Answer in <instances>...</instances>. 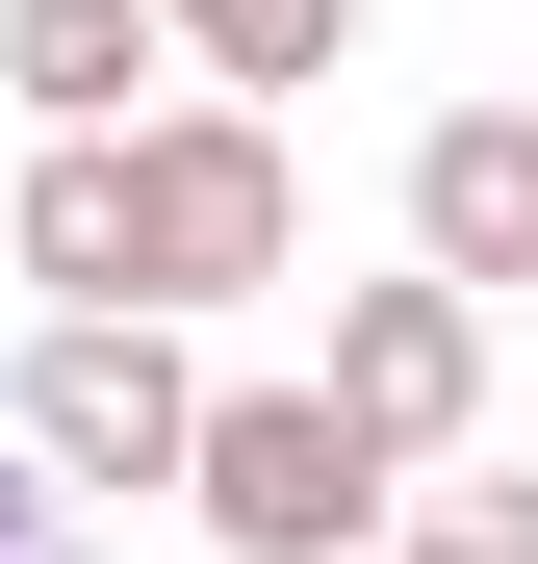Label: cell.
Returning a JSON list of instances; mask_svg holds the SVG:
<instances>
[{
    "instance_id": "cell-1",
    "label": "cell",
    "mask_w": 538,
    "mask_h": 564,
    "mask_svg": "<svg viewBox=\"0 0 538 564\" xmlns=\"http://www.w3.org/2000/svg\"><path fill=\"white\" fill-rule=\"evenodd\" d=\"M103 206H129V308H256L308 231V180H283V104H129L103 129Z\"/></svg>"
},
{
    "instance_id": "cell-2",
    "label": "cell",
    "mask_w": 538,
    "mask_h": 564,
    "mask_svg": "<svg viewBox=\"0 0 538 564\" xmlns=\"http://www.w3.org/2000/svg\"><path fill=\"white\" fill-rule=\"evenodd\" d=\"M179 513H206L231 564H385V462L333 436V386H206Z\"/></svg>"
},
{
    "instance_id": "cell-3",
    "label": "cell",
    "mask_w": 538,
    "mask_h": 564,
    "mask_svg": "<svg viewBox=\"0 0 538 564\" xmlns=\"http://www.w3.org/2000/svg\"><path fill=\"white\" fill-rule=\"evenodd\" d=\"M308 386H333V436L385 462V488H436V462L487 436V308L462 282H333V359Z\"/></svg>"
},
{
    "instance_id": "cell-4",
    "label": "cell",
    "mask_w": 538,
    "mask_h": 564,
    "mask_svg": "<svg viewBox=\"0 0 538 564\" xmlns=\"http://www.w3.org/2000/svg\"><path fill=\"white\" fill-rule=\"evenodd\" d=\"M179 436H206V359L154 308H52L26 334V462L52 488H179Z\"/></svg>"
},
{
    "instance_id": "cell-5",
    "label": "cell",
    "mask_w": 538,
    "mask_h": 564,
    "mask_svg": "<svg viewBox=\"0 0 538 564\" xmlns=\"http://www.w3.org/2000/svg\"><path fill=\"white\" fill-rule=\"evenodd\" d=\"M410 282H462V308L538 282V104H436L410 129Z\"/></svg>"
},
{
    "instance_id": "cell-6",
    "label": "cell",
    "mask_w": 538,
    "mask_h": 564,
    "mask_svg": "<svg viewBox=\"0 0 538 564\" xmlns=\"http://www.w3.org/2000/svg\"><path fill=\"white\" fill-rule=\"evenodd\" d=\"M129 77H179L154 0H0V104L26 129H129Z\"/></svg>"
},
{
    "instance_id": "cell-7",
    "label": "cell",
    "mask_w": 538,
    "mask_h": 564,
    "mask_svg": "<svg viewBox=\"0 0 538 564\" xmlns=\"http://www.w3.org/2000/svg\"><path fill=\"white\" fill-rule=\"evenodd\" d=\"M154 52H206V104H283L359 52V0H154Z\"/></svg>"
},
{
    "instance_id": "cell-8",
    "label": "cell",
    "mask_w": 538,
    "mask_h": 564,
    "mask_svg": "<svg viewBox=\"0 0 538 564\" xmlns=\"http://www.w3.org/2000/svg\"><path fill=\"white\" fill-rule=\"evenodd\" d=\"M410 564H538V488H385Z\"/></svg>"
},
{
    "instance_id": "cell-9",
    "label": "cell",
    "mask_w": 538,
    "mask_h": 564,
    "mask_svg": "<svg viewBox=\"0 0 538 564\" xmlns=\"http://www.w3.org/2000/svg\"><path fill=\"white\" fill-rule=\"evenodd\" d=\"M0 564H77V488H52L26 436H0Z\"/></svg>"
}]
</instances>
